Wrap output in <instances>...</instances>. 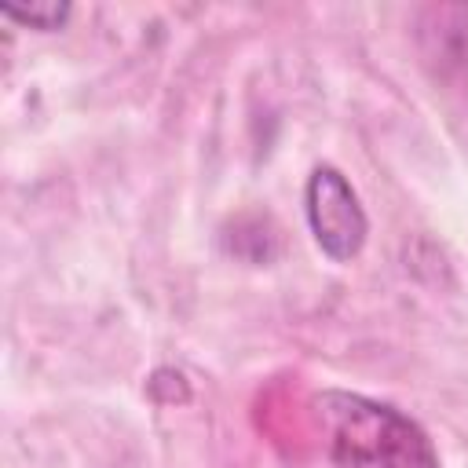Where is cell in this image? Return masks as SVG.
Masks as SVG:
<instances>
[{
  "instance_id": "obj_3",
  "label": "cell",
  "mask_w": 468,
  "mask_h": 468,
  "mask_svg": "<svg viewBox=\"0 0 468 468\" xmlns=\"http://www.w3.org/2000/svg\"><path fill=\"white\" fill-rule=\"evenodd\" d=\"M0 15L11 18V22H18V26L51 33V29H62V26H66V18H69V4H66V0H40V4H26V7L4 4Z\"/></svg>"
},
{
  "instance_id": "obj_2",
  "label": "cell",
  "mask_w": 468,
  "mask_h": 468,
  "mask_svg": "<svg viewBox=\"0 0 468 468\" xmlns=\"http://www.w3.org/2000/svg\"><path fill=\"white\" fill-rule=\"evenodd\" d=\"M303 208H307V227L329 260L344 263V260H355L362 252L369 223H366V212L358 205L355 186L347 183V176L340 168L318 165L307 176Z\"/></svg>"
},
{
  "instance_id": "obj_1",
  "label": "cell",
  "mask_w": 468,
  "mask_h": 468,
  "mask_svg": "<svg viewBox=\"0 0 468 468\" xmlns=\"http://www.w3.org/2000/svg\"><path fill=\"white\" fill-rule=\"evenodd\" d=\"M314 406L333 468H439L431 439L402 410L351 391H325Z\"/></svg>"
}]
</instances>
